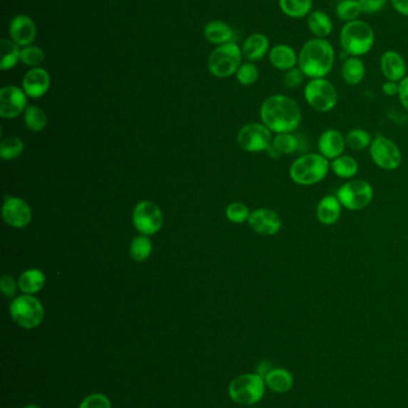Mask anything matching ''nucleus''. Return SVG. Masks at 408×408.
Listing matches in <instances>:
<instances>
[{"label": "nucleus", "instance_id": "obj_1", "mask_svg": "<svg viewBox=\"0 0 408 408\" xmlns=\"http://www.w3.org/2000/svg\"><path fill=\"white\" fill-rule=\"evenodd\" d=\"M261 121L272 132H295L302 123L300 104L285 95H273L265 100L260 109Z\"/></svg>", "mask_w": 408, "mask_h": 408}, {"label": "nucleus", "instance_id": "obj_2", "mask_svg": "<svg viewBox=\"0 0 408 408\" xmlns=\"http://www.w3.org/2000/svg\"><path fill=\"white\" fill-rule=\"evenodd\" d=\"M335 63V51L327 38H310L298 53L297 67L309 79L326 78Z\"/></svg>", "mask_w": 408, "mask_h": 408}, {"label": "nucleus", "instance_id": "obj_3", "mask_svg": "<svg viewBox=\"0 0 408 408\" xmlns=\"http://www.w3.org/2000/svg\"><path fill=\"white\" fill-rule=\"evenodd\" d=\"M330 171V162L320 153L303 155L291 164L290 178L302 187H312L321 183Z\"/></svg>", "mask_w": 408, "mask_h": 408}, {"label": "nucleus", "instance_id": "obj_4", "mask_svg": "<svg viewBox=\"0 0 408 408\" xmlns=\"http://www.w3.org/2000/svg\"><path fill=\"white\" fill-rule=\"evenodd\" d=\"M339 42L347 56H365L375 44V33L369 23L362 19L345 23L340 30Z\"/></svg>", "mask_w": 408, "mask_h": 408}, {"label": "nucleus", "instance_id": "obj_5", "mask_svg": "<svg viewBox=\"0 0 408 408\" xmlns=\"http://www.w3.org/2000/svg\"><path fill=\"white\" fill-rule=\"evenodd\" d=\"M266 383L264 377L256 372L238 376L229 385V397L231 400L242 406H253L264 397Z\"/></svg>", "mask_w": 408, "mask_h": 408}, {"label": "nucleus", "instance_id": "obj_6", "mask_svg": "<svg viewBox=\"0 0 408 408\" xmlns=\"http://www.w3.org/2000/svg\"><path fill=\"white\" fill-rule=\"evenodd\" d=\"M242 56V49L235 42L218 46L210 54L208 70L217 78L231 77L241 67Z\"/></svg>", "mask_w": 408, "mask_h": 408}, {"label": "nucleus", "instance_id": "obj_7", "mask_svg": "<svg viewBox=\"0 0 408 408\" xmlns=\"http://www.w3.org/2000/svg\"><path fill=\"white\" fill-rule=\"evenodd\" d=\"M305 100L317 113H330L338 104V91L326 78L310 79L305 86Z\"/></svg>", "mask_w": 408, "mask_h": 408}, {"label": "nucleus", "instance_id": "obj_8", "mask_svg": "<svg viewBox=\"0 0 408 408\" xmlns=\"http://www.w3.org/2000/svg\"><path fill=\"white\" fill-rule=\"evenodd\" d=\"M10 314L19 326L31 330L41 325L45 318V309L36 298L26 294L16 298L11 302Z\"/></svg>", "mask_w": 408, "mask_h": 408}, {"label": "nucleus", "instance_id": "obj_9", "mask_svg": "<svg viewBox=\"0 0 408 408\" xmlns=\"http://www.w3.org/2000/svg\"><path fill=\"white\" fill-rule=\"evenodd\" d=\"M337 197L342 208L358 211L370 206L374 199V188L367 180L351 179L339 188Z\"/></svg>", "mask_w": 408, "mask_h": 408}, {"label": "nucleus", "instance_id": "obj_10", "mask_svg": "<svg viewBox=\"0 0 408 408\" xmlns=\"http://www.w3.org/2000/svg\"><path fill=\"white\" fill-rule=\"evenodd\" d=\"M369 152L372 162L384 171L397 169L402 162L400 148L386 136L379 135L372 139Z\"/></svg>", "mask_w": 408, "mask_h": 408}, {"label": "nucleus", "instance_id": "obj_11", "mask_svg": "<svg viewBox=\"0 0 408 408\" xmlns=\"http://www.w3.org/2000/svg\"><path fill=\"white\" fill-rule=\"evenodd\" d=\"M133 224L143 236H153L163 226V214L155 203L143 201L134 208Z\"/></svg>", "mask_w": 408, "mask_h": 408}, {"label": "nucleus", "instance_id": "obj_12", "mask_svg": "<svg viewBox=\"0 0 408 408\" xmlns=\"http://www.w3.org/2000/svg\"><path fill=\"white\" fill-rule=\"evenodd\" d=\"M238 141L242 150L257 153L267 151L273 142V137L271 130L264 123H249L238 132Z\"/></svg>", "mask_w": 408, "mask_h": 408}, {"label": "nucleus", "instance_id": "obj_13", "mask_svg": "<svg viewBox=\"0 0 408 408\" xmlns=\"http://www.w3.org/2000/svg\"><path fill=\"white\" fill-rule=\"evenodd\" d=\"M26 93L24 90L9 85L0 90V116L15 118L26 109Z\"/></svg>", "mask_w": 408, "mask_h": 408}, {"label": "nucleus", "instance_id": "obj_14", "mask_svg": "<svg viewBox=\"0 0 408 408\" xmlns=\"http://www.w3.org/2000/svg\"><path fill=\"white\" fill-rule=\"evenodd\" d=\"M3 217L9 226L15 229H24L31 221V209L26 201L19 197L6 196L3 206Z\"/></svg>", "mask_w": 408, "mask_h": 408}, {"label": "nucleus", "instance_id": "obj_15", "mask_svg": "<svg viewBox=\"0 0 408 408\" xmlns=\"http://www.w3.org/2000/svg\"><path fill=\"white\" fill-rule=\"evenodd\" d=\"M249 226L261 236H275L282 229V219L275 210L261 208L250 213Z\"/></svg>", "mask_w": 408, "mask_h": 408}, {"label": "nucleus", "instance_id": "obj_16", "mask_svg": "<svg viewBox=\"0 0 408 408\" xmlns=\"http://www.w3.org/2000/svg\"><path fill=\"white\" fill-rule=\"evenodd\" d=\"M9 33L10 38L19 44V47H26L33 44L35 41L37 33L36 26L29 16L17 15L10 22Z\"/></svg>", "mask_w": 408, "mask_h": 408}, {"label": "nucleus", "instance_id": "obj_17", "mask_svg": "<svg viewBox=\"0 0 408 408\" xmlns=\"http://www.w3.org/2000/svg\"><path fill=\"white\" fill-rule=\"evenodd\" d=\"M51 86V77L45 68L35 67L26 72L23 78V90L26 96L40 98L49 93Z\"/></svg>", "mask_w": 408, "mask_h": 408}, {"label": "nucleus", "instance_id": "obj_18", "mask_svg": "<svg viewBox=\"0 0 408 408\" xmlns=\"http://www.w3.org/2000/svg\"><path fill=\"white\" fill-rule=\"evenodd\" d=\"M319 153L328 160H334L342 155L346 148L345 135L337 129H327L317 140Z\"/></svg>", "mask_w": 408, "mask_h": 408}, {"label": "nucleus", "instance_id": "obj_19", "mask_svg": "<svg viewBox=\"0 0 408 408\" xmlns=\"http://www.w3.org/2000/svg\"><path fill=\"white\" fill-rule=\"evenodd\" d=\"M379 68L387 80L400 83L407 75V65L404 56L395 51H386L379 58Z\"/></svg>", "mask_w": 408, "mask_h": 408}, {"label": "nucleus", "instance_id": "obj_20", "mask_svg": "<svg viewBox=\"0 0 408 408\" xmlns=\"http://www.w3.org/2000/svg\"><path fill=\"white\" fill-rule=\"evenodd\" d=\"M272 66L279 70H292L298 65V54L289 44L279 43L273 46L268 53Z\"/></svg>", "mask_w": 408, "mask_h": 408}, {"label": "nucleus", "instance_id": "obj_21", "mask_svg": "<svg viewBox=\"0 0 408 408\" xmlns=\"http://www.w3.org/2000/svg\"><path fill=\"white\" fill-rule=\"evenodd\" d=\"M342 206L338 197L327 195L320 199L316 206V217L323 226H333L342 217Z\"/></svg>", "mask_w": 408, "mask_h": 408}, {"label": "nucleus", "instance_id": "obj_22", "mask_svg": "<svg viewBox=\"0 0 408 408\" xmlns=\"http://www.w3.org/2000/svg\"><path fill=\"white\" fill-rule=\"evenodd\" d=\"M242 54L250 63L264 59L270 53V41L264 33H252L245 38L242 46Z\"/></svg>", "mask_w": 408, "mask_h": 408}, {"label": "nucleus", "instance_id": "obj_23", "mask_svg": "<svg viewBox=\"0 0 408 408\" xmlns=\"http://www.w3.org/2000/svg\"><path fill=\"white\" fill-rule=\"evenodd\" d=\"M264 380L266 387L273 393H287L293 387V376L287 369L273 368Z\"/></svg>", "mask_w": 408, "mask_h": 408}, {"label": "nucleus", "instance_id": "obj_24", "mask_svg": "<svg viewBox=\"0 0 408 408\" xmlns=\"http://www.w3.org/2000/svg\"><path fill=\"white\" fill-rule=\"evenodd\" d=\"M365 65L358 56H347L342 65V80L350 86L359 85L365 78Z\"/></svg>", "mask_w": 408, "mask_h": 408}, {"label": "nucleus", "instance_id": "obj_25", "mask_svg": "<svg viewBox=\"0 0 408 408\" xmlns=\"http://www.w3.org/2000/svg\"><path fill=\"white\" fill-rule=\"evenodd\" d=\"M309 31L317 38H327L333 31V21L330 15L321 10H314L307 17Z\"/></svg>", "mask_w": 408, "mask_h": 408}, {"label": "nucleus", "instance_id": "obj_26", "mask_svg": "<svg viewBox=\"0 0 408 408\" xmlns=\"http://www.w3.org/2000/svg\"><path fill=\"white\" fill-rule=\"evenodd\" d=\"M205 37L206 40L212 44L222 46V44L234 42V31L231 29L230 26L222 21H211L208 23L204 29Z\"/></svg>", "mask_w": 408, "mask_h": 408}, {"label": "nucleus", "instance_id": "obj_27", "mask_svg": "<svg viewBox=\"0 0 408 408\" xmlns=\"http://www.w3.org/2000/svg\"><path fill=\"white\" fill-rule=\"evenodd\" d=\"M21 47L11 38L0 41V70H12L21 61Z\"/></svg>", "mask_w": 408, "mask_h": 408}, {"label": "nucleus", "instance_id": "obj_28", "mask_svg": "<svg viewBox=\"0 0 408 408\" xmlns=\"http://www.w3.org/2000/svg\"><path fill=\"white\" fill-rule=\"evenodd\" d=\"M46 277L41 270L29 268L19 276V289L26 295L36 294L45 287Z\"/></svg>", "mask_w": 408, "mask_h": 408}, {"label": "nucleus", "instance_id": "obj_29", "mask_svg": "<svg viewBox=\"0 0 408 408\" xmlns=\"http://www.w3.org/2000/svg\"><path fill=\"white\" fill-rule=\"evenodd\" d=\"M330 169L342 179H353L359 171V164L350 155H340L330 162Z\"/></svg>", "mask_w": 408, "mask_h": 408}, {"label": "nucleus", "instance_id": "obj_30", "mask_svg": "<svg viewBox=\"0 0 408 408\" xmlns=\"http://www.w3.org/2000/svg\"><path fill=\"white\" fill-rule=\"evenodd\" d=\"M279 8L290 19H305L312 11V0H279Z\"/></svg>", "mask_w": 408, "mask_h": 408}, {"label": "nucleus", "instance_id": "obj_31", "mask_svg": "<svg viewBox=\"0 0 408 408\" xmlns=\"http://www.w3.org/2000/svg\"><path fill=\"white\" fill-rule=\"evenodd\" d=\"M272 145L278 150L280 155H289L301 150L302 141L295 132H284L277 134V136L273 137Z\"/></svg>", "mask_w": 408, "mask_h": 408}, {"label": "nucleus", "instance_id": "obj_32", "mask_svg": "<svg viewBox=\"0 0 408 408\" xmlns=\"http://www.w3.org/2000/svg\"><path fill=\"white\" fill-rule=\"evenodd\" d=\"M346 146L352 151H364L372 142L370 132L367 129L353 128L345 135Z\"/></svg>", "mask_w": 408, "mask_h": 408}, {"label": "nucleus", "instance_id": "obj_33", "mask_svg": "<svg viewBox=\"0 0 408 408\" xmlns=\"http://www.w3.org/2000/svg\"><path fill=\"white\" fill-rule=\"evenodd\" d=\"M362 14L363 11L360 9L358 0H340L335 8V15L340 21L345 23L359 19L358 17Z\"/></svg>", "mask_w": 408, "mask_h": 408}, {"label": "nucleus", "instance_id": "obj_34", "mask_svg": "<svg viewBox=\"0 0 408 408\" xmlns=\"http://www.w3.org/2000/svg\"><path fill=\"white\" fill-rule=\"evenodd\" d=\"M24 122H26V128L30 129L31 132H41L47 125L49 117L42 109L31 105V107H28L26 109Z\"/></svg>", "mask_w": 408, "mask_h": 408}, {"label": "nucleus", "instance_id": "obj_35", "mask_svg": "<svg viewBox=\"0 0 408 408\" xmlns=\"http://www.w3.org/2000/svg\"><path fill=\"white\" fill-rule=\"evenodd\" d=\"M130 252L134 261L139 263L146 261L153 252L151 240L148 239V236H137L131 244Z\"/></svg>", "mask_w": 408, "mask_h": 408}, {"label": "nucleus", "instance_id": "obj_36", "mask_svg": "<svg viewBox=\"0 0 408 408\" xmlns=\"http://www.w3.org/2000/svg\"><path fill=\"white\" fill-rule=\"evenodd\" d=\"M45 58L46 54L44 49L39 46L30 44V46L22 47L21 49V61L26 66L31 67V68L40 66L45 61Z\"/></svg>", "mask_w": 408, "mask_h": 408}, {"label": "nucleus", "instance_id": "obj_37", "mask_svg": "<svg viewBox=\"0 0 408 408\" xmlns=\"http://www.w3.org/2000/svg\"><path fill=\"white\" fill-rule=\"evenodd\" d=\"M24 144L23 141L16 136L5 139L0 145V157L4 160H14L22 155Z\"/></svg>", "mask_w": 408, "mask_h": 408}, {"label": "nucleus", "instance_id": "obj_38", "mask_svg": "<svg viewBox=\"0 0 408 408\" xmlns=\"http://www.w3.org/2000/svg\"><path fill=\"white\" fill-rule=\"evenodd\" d=\"M236 77L240 84L250 86V85L255 84L256 80L259 79V70L253 63H242L236 73Z\"/></svg>", "mask_w": 408, "mask_h": 408}, {"label": "nucleus", "instance_id": "obj_39", "mask_svg": "<svg viewBox=\"0 0 408 408\" xmlns=\"http://www.w3.org/2000/svg\"><path fill=\"white\" fill-rule=\"evenodd\" d=\"M250 213L243 203L234 202L229 204L227 208V217L234 224H243L249 220Z\"/></svg>", "mask_w": 408, "mask_h": 408}, {"label": "nucleus", "instance_id": "obj_40", "mask_svg": "<svg viewBox=\"0 0 408 408\" xmlns=\"http://www.w3.org/2000/svg\"><path fill=\"white\" fill-rule=\"evenodd\" d=\"M305 75L303 74L298 67H295L292 70H287L284 74V85L286 88L289 90H296V88H301L303 81H305Z\"/></svg>", "mask_w": 408, "mask_h": 408}, {"label": "nucleus", "instance_id": "obj_41", "mask_svg": "<svg viewBox=\"0 0 408 408\" xmlns=\"http://www.w3.org/2000/svg\"><path fill=\"white\" fill-rule=\"evenodd\" d=\"M78 408H111V404L104 394L96 393L86 397Z\"/></svg>", "mask_w": 408, "mask_h": 408}, {"label": "nucleus", "instance_id": "obj_42", "mask_svg": "<svg viewBox=\"0 0 408 408\" xmlns=\"http://www.w3.org/2000/svg\"><path fill=\"white\" fill-rule=\"evenodd\" d=\"M363 14L374 15L386 8L388 0H358Z\"/></svg>", "mask_w": 408, "mask_h": 408}, {"label": "nucleus", "instance_id": "obj_43", "mask_svg": "<svg viewBox=\"0 0 408 408\" xmlns=\"http://www.w3.org/2000/svg\"><path fill=\"white\" fill-rule=\"evenodd\" d=\"M0 289L6 298H12L16 294V289H17L15 280L8 275H4L0 280Z\"/></svg>", "mask_w": 408, "mask_h": 408}, {"label": "nucleus", "instance_id": "obj_44", "mask_svg": "<svg viewBox=\"0 0 408 408\" xmlns=\"http://www.w3.org/2000/svg\"><path fill=\"white\" fill-rule=\"evenodd\" d=\"M399 100L404 110L408 113V74L399 83Z\"/></svg>", "mask_w": 408, "mask_h": 408}, {"label": "nucleus", "instance_id": "obj_45", "mask_svg": "<svg viewBox=\"0 0 408 408\" xmlns=\"http://www.w3.org/2000/svg\"><path fill=\"white\" fill-rule=\"evenodd\" d=\"M382 93L388 97L399 95V83L397 81L386 80L382 84Z\"/></svg>", "mask_w": 408, "mask_h": 408}, {"label": "nucleus", "instance_id": "obj_46", "mask_svg": "<svg viewBox=\"0 0 408 408\" xmlns=\"http://www.w3.org/2000/svg\"><path fill=\"white\" fill-rule=\"evenodd\" d=\"M389 1L397 14L408 17V0H389Z\"/></svg>", "mask_w": 408, "mask_h": 408}, {"label": "nucleus", "instance_id": "obj_47", "mask_svg": "<svg viewBox=\"0 0 408 408\" xmlns=\"http://www.w3.org/2000/svg\"><path fill=\"white\" fill-rule=\"evenodd\" d=\"M272 367L268 362L266 360H262V362H260L259 365H256L255 372L257 375L261 376V377H264L265 376L267 375L268 372H271Z\"/></svg>", "mask_w": 408, "mask_h": 408}, {"label": "nucleus", "instance_id": "obj_48", "mask_svg": "<svg viewBox=\"0 0 408 408\" xmlns=\"http://www.w3.org/2000/svg\"><path fill=\"white\" fill-rule=\"evenodd\" d=\"M267 153L268 155H270V157H271V158H279V157H280V153H279L278 150H277V148L275 147V146H273V145H271V146H270V147H268L267 150Z\"/></svg>", "mask_w": 408, "mask_h": 408}, {"label": "nucleus", "instance_id": "obj_49", "mask_svg": "<svg viewBox=\"0 0 408 408\" xmlns=\"http://www.w3.org/2000/svg\"><path fill=\"white\" fill-rule=\"evenodd\" d=\"M23 408H41V407H40V406H39V404H26V406H24V407H23Z\"/></svg>", "mask_w": 408, "mask_h": 408}, {"label": "nucleus", "instance_id": "obj_50", "mask_svg": "<svg viewBox=\"0 0 408 408\" xmlns=\"http://www.w3.org/2000/svg\"><path fill=\"white\" fill-rule=\"evenodd\" d=\"M250 408H259V407H250Z\"/></svg>", "mask_w": 408, "mask_h": 408}]
</instances>
